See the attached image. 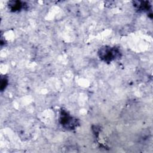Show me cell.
<instances>
[{"instance_id": "1", "label": "cell", "mask_w": 153, "mask_h": 153, "mask_svg": "<svg viewBox=\"0 0 153 153\" xmlns=\"http://www.w3.org/2000/svg\"><path fill=\"white\" fill-rule=\"evenodd\" d=\"M98 54L101 60L105 62H111L118 57L120 51L116 47L105 46L99 50Z\"/></svg>"}, {"instance_id": "2", "label": "cell", "mask_w": 153, "mask_h": 153, "mask_svg": "<svg viewBox=\"0 0 153 153\" xmlns=\"http://www.w3.org/2000/svg\"><path fill=\"white\" fill-rule=\"evenodd\" d=\"M60 124L66 128L72 130L76 126V120L73 119V118L69 115L65 111H62L60 118Z\"/></svg>"}, {"instance_id": "3", "label": "cell", "mask_w": 153, "mask_h": 153, "mask_svg": "<svg viewBox=\"0 0 153 153\" xmlns=\"http://www.w3.org/2000/svg\"><path fill=\"white\" fill-rule=\"evenodd\" d=\"M24 6V4L20 1H12L8 3L9 8L13 11H17L21 10Z\"/></svg>"}, {"instance_id": "4", "label": "cell", "mask_w": 153, "mask_h": 153, "mask_svg": "<svg viewBox=\"0 0 153 153\" xmlns=\"http://www.w3.org/2000/svg\"><path fill=\"white\" fill-rule=\"evenodd\" d=\"M136 3H137V4H136L135 5L136 6V7L137 8L138 10H142V11H145V10H149L150 7H151V5L150 4H149L148 2H136Z\"/></svg>"}, {"instance_id": "5", "label": "cell", "mask_w": 153, "mask_h": 153, "mask_svg": "<svg viewBox=\"0 0 153 153\" xmlns=\"http://www.w3.org/2000/svg\"><path fill=\"white\" fill-rule=\"evenodd\" d=\"M7 82H8V80L5 78H2L1 79V90H2L3 88H5L6 85H7Z\"/></svg>"}]
</instances>
